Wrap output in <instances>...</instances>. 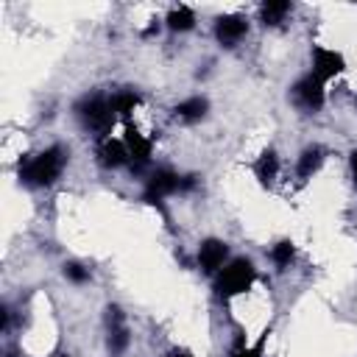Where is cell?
Returning a JSON list of instances; mask_svg holds the SVG:
<instances>
[{"instance_id":"1","label":"cell","mask_w":357,"mask_h":357,"mask_svg":"<svg viewBox=\"0 0 357 357\" xmlns=\"http://www.w3.org/2000/svg\"><path fill=\"white\" fill-rule=\"evenodd\" d=\"M67 162V153L64 148H47L42 153H33V156H25L20 162V178L31 187H45V184H53L61 173Z\"/></svg>"},{"instance_id":"2","label":"cell","mask_w":357,"mask_h":357,"mask_svg":"<svg viewBox=\"0 0 357 357\" xmlns=\"http://www.w3.org/2000/svg\"><path fill=\"white\" fill-rule=\"evenodd\" d=\"M254 279H257L254 265H251L248 259H243V257H240V259H231L229 265H223V268H220L218 282H215V290H218V296L231 298V296H240V293L251 290Z\"/></svg>"},{"instance_id":"3","label":"cell","mask_w":357,"mask_h":357,"mask_svg":"<svg viewBox=\"0 0 357 357\" xmlns=\"http://www.w3.org/2000/svg\"><path fill=\"white\" fill-rule=\"evenodd\" d=\"M78 117H81V123H84L86 128H92L98 137L109 139L106 134L112 131L117 114L112 112L109 98H103V95H86V98L78 103Z\"/></svg>"},{"instance_id":"4","label":"cell","mask_w":357,"mask_h":357,"mask_svg":"<svg viewBox=\"0 0 357 357\" xmlns=\"http://www.w3.org/2000/svg\"><path fill=\"white\" fill-rule=\"evenodd\" d=\"M123 142H126V148H128L131 170H142V167L148 165V159H151V139H145V137L139 134V128H137L131 120H126V137H123Z\"/></svg>"},{"instance_id":"5","label":"cell","mask_w":357,"mask_h":357,"mask_svg":"<svg viewBox=\"0 0 357 357\" xmlns=\"http://www.w3.org/2000/svg\"><path fill=\"white\" fill-rule=\"evenodd\" d=\"M343 67H346V61H343V56L340 53H335V50H326V47H312V75L324 84L326 78H335V75H340L343 73Z\"/></svg>"},{"instance_id":"6","label":"cell","mask_w":357,"mask_h":357,"mask_svg":"<svg viewBox=\"0 0 357 357\" xmlns=\"http://www.w3.org/2000/svg\"><path fill=\"white\" fill-rule=\"evenodd\" d=\"M181 190V178L173 173V170H156L151 178H148V190H145V201L148 204H162V198L165 195H170V192H178Z\"/></svg>"},{"instance_id":"7","label":"cell","mask_w":357,"mask_h":357,"mask_svg":"<svg viewBox=\"0 0 357 357\" xmlns=\"http://www.w3.org/2000/svg\"><path fill=\"white\" fill-rule=\"evenodd\" d=\"M293 98L298 100L301 109L318 112V109L324 106V84H321L315 75H307V78H301V81L293 86Z\"/></svg>"},{"instance_id":"8","label":"cell","mask_w":357,"mask_h":357,"mask_svg":"<svg viewBox=\"0 0 357 357\" xmlns=\"http://www.w3.org/2000/svg\"><path fill=\"white\" fill-rule=\"evenodd\" d=\"M229 257V245L223 240H204L198 248V265L204 273H218Z\"/></svg>"},{"instance_id":"9","label":"cell","mask_w":357,"mask_h":357,"mask_svg":"<svg viewBox=\"0 0 357 357\" xmlns=\"http://www.w3.org/2000/svg\"><path fill=\"white\" fill-rule=\"evenodd\" d=\"M245 31H248V22L243 17H237V14H226V17H220L215 22V36L226 47H234L245 36Z\"/></svg>"},{"instance_id":"10","label":"cell","mask_w":357,"mask_h":357,"mask_svg":"<svg viewBox=\"0 0 357 357\" xmlns=\"http://www.w3.org/2000/svg\"><path fill=\"white\" fill-rule=\"evenodd\" d=\"M106 324H109V349L112 351H123L128 343V329L123 324V312L117 307L106 310Z\"/></svg>"},{"instance_id":"11","label":"cell","mask_w":357,"mask_h":357,"mask_svg":"<svg viewBox=\"0 0 357 357\" xmlns=\"http://www.w3.org/2000/svg\"><path fill=\"white\" fill-rule=\"evenodd\" d=\"M276 173H279V159H276V153H273V151H262L259 159L254 162V176L259 178L262 187H271L273 178H276Z\"/></svg>"},{"instance_id":"12","label":"cell","mask_w":357,"mask_h":357,"mask_svg":"<svg viewBox=\"0 0 357 357\" xmlns=\"http://www.w3.org/2000/svg\"><path fill=\"white\" fill-rule=\"evenodd\" d=\"M100 162H103L106 167H120V165H126V162H128V148H126V142H120V139H103V145H100Z\"/></svg>"},{"instance_id":"13","label":"cell","mask_w":357,"mask_h":357,"mask_svg":"<svg viewBox=\"0 0 357 357\" xmlns=\"http://www.w3.org/2000/svg\"><path fill=\"white\" fill-rule=\"evenodd\" d=\"M287 11H290V3L287 0H268V3H262L259 17H262L265 25H279Z\"/></svg>"},{"instance_id":"14","label":"cell","mask_w":357,"mask_h":357,"mask_svg":"<svg viewBox=\"0 0 357 357\" xmlns=\"http://www.w3.org/2000/svg\"><path fill=\"white\" fill-rule=\"evenodd\" d=\"M321 162H324V151H321L318 145L307 148V151L301 153V159H298V176H301V178H310V176L321 167Z\"/></svg>"},{"instance_id":"15","label":"cell","mask_w":357,"mask_h":357,"mask_svg":"<svg viewBox=\"0 0 357 357\" xmlns=\"http://www.w3.org/2000/svg\"><path fill=\"white\" fill-rule=\"evenodd\" d=\"M206 109H209L206 98H190V100H184V103L176 106V114L181 120H201L206 114Z\"/></svg>"},{"instance_id":"16","label":"cell","mask_w":357,"mask_h":357,"mask_svg":"<svg viewBox=\"0 0 357 357\" xmlns=\"http://www.w3.org/2000/svg\"><path fill=\"white\" fill-rule=\"evenodd\" d=\"M109 103H112V112H114V114L128 117V114L134 112V106L139 103V95H134V92H117V95L109 98Z\"/></svg>"},{"instance_id":"17","label":"cell","mask_w":357,"mask_h":357,"mask_svg":"<svg viewBox=\"0 0 357 357\" xmlns=\"http://www.w3.org/2000/svg\"><path fill=\"white\" fill-rule=\"evenodd\" d=\"M192 22H195V17H192V11L187 6H178V8H173L167 14V28L170 31H190Z\"/></svg>"},{"instance_id":"18","label":"cell","mask_w":357,"mask_h":357,"mask_svg":"<svg viewBox=\"0 0 357 357\" xmlns=\"http://www.w3.org/2000/svg\"><path fill=\"white\" fill-rule=\"evenodd\" d=\"M293 257H296V248H293V243H290V240L276 243V245H273V251H271V259H273L279 268H287V265L293 262Z\"/></svg>"},{"instance_id":"19","label":"cell","mask_w":357,"mask_h":357,"mask_svg":"<svg viewBox=\"0 0 357 357\" xmlns=\"http://www.w3.org/2000/svg\"><path fill=\"white\" fill-rule=\"evenodd\" d=\"M265 337H268V332H262V337H259V343H257V346H245L243 340H237V346H234L231 357H262V343H265Z\"/></svg>"},{"instance_id":"20","label":"cell","mask_w":357,"mask_h":357,"mask_svg":"<svg viewBox=\"0 0 357 357\" xmlns=\"http://www.w3.org/2000/svg\"><path fill=\"white\" fill-rule=\"evenodd\" d=\"M64 276H67L70 282H78V284H81V282L89 279V271H86L84 265H78V262H67V265H64Z\"/></svg>"},{"instance_id":"21","label":"cell","mask_w":357,"mask_h":357,"mask_svg":"<svg viewBox=\"0 0 357 357\" xmlns=\"http://www.w3.org/2000/svg\"><path fill=\"white\" fill-rule=\"evenodd\" d=\"M165 357H192V354H190L187 349H170V351H167Z\"/></svg>"},{"instance_id":"22","label":"cell","mask_w":357,"mask_h":357,"mask_svg":"<svg viewBox=\"0 0 357 357\" xmlns=\"http://www.w3.org/2000/svg\"><path fill=\"white\" fill-rule=\"evenodd\" d=\"M351 176H354V184H357V151L351 153Z\"/></svg>"},{"instance_id":"23","label":"cell","mask_w":357,"mask_h":357,"mask_svg":"<svg viewBox=\"0 0 357 357\" xmlns=\"http://www.w3.org/2000/svg\"><path fill=\"white\" fill-rule=\"evenodd\" d=\"M8 357H20V354H17V351H8Z\"/></svg>"}]
</instances>
